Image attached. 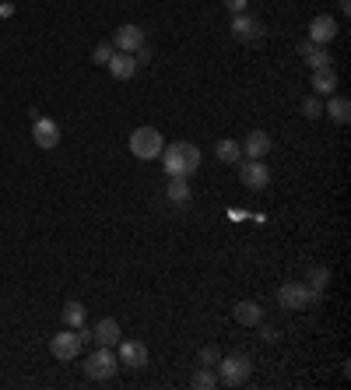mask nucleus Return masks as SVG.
I'll use <instances>...</instances> for the list:
<instances>
[{
    "label": "nucleus",
    "mask_w": 351,
    "mask_h": 390,
    "mask_svg": "<svg viewBox=\"0 0 351 390\" xmlns=\"http://www.w3.org/2000/svg\"><path fill=\"white\" fill-rule=\"evenodd\" d=\"M162 166L169 176H183L190 180L197 169H200V148L190 144V141H172L162 148Z\"/></svg>",
    "instance_id": "nucleus-1"
},
{
    "label": "nucleus",
    "mask_w": 351,
    "mask_h": 390,
    "mask_svg": "<svg viewBox=\"0 0 351 390\" xmlns=\"http://www.w3.org/2000/svg\"><path fill=\"white\" fill-rule=\"evenodd\" d=\"M162 134L155 130V127H137L134 134H130V152H134V159H141V162H151V159H158L162 155Z\"/></svg>",
    "instance_id": "nucleus-2"
},
{
    "label": "nucleus",
    "mask_w": 351,
    "mask_h": 390,
    "mask_svg": "<svg viewBox=\"0 0 351 390\" xmlns=\"http://www.w3.org/2000/svg\"><path fill=\"white\" fill-rule=\"evenodd\" d=\"M218 379L225 386H239L249 379V358L242 351H232V355H221L218 358Z\"/></svg>",
    "instance_id": "nucleus-3"
},
{
    "label": "nucleus",
    "mask_w": 351,
    "mask_h": 390,
    "mask_svg": "<svg viewBox=\"0 0 351 390\" xmlns=\"http://www.w3.org/2000/svg\"><path fill=\"white\" fill-rule=\"evenodd\" d=\"M116 369H120V358H116L109 348H102V344L85 358V376H88V379H113Z\"/></svg>",
    "instance_id": "nucleus-4"
},
{
    "label": "nucleus",
    "mask_w": 351,
    "mask_h": 390,
    "mask_svg": "<svg viewBox=\"0 0 351 390\" xmlns=\"http://www.w3.org/2000/svg\"><path fill=\"white\" fill-rule=\"evenodd\" d=\"M323 295L319 292H309L305 288V281H288V285H281V292H277V302L284 306V309H305V306H312V302H319Z\"/></svg>",
    "instance_id": "nucleus-5"
},
{
    "label": "nucleus",
    "mask_w": 351,
    "mask_h": 390,
    "mask_svg": "<svg viewBox=\"0 0 351 390\" xmlns=\"http://www.w3.org/2000/svg\"><path fill=\"white\" fill-rule=\"evenodd\" d=\"M239 183L246 190H263L270 183V169L263 166V159H249V162H239Z\"/></svg>",
    "instance_id": "nucleus-6"
},
{
    "label": "nucleus",
    "mask_w": 351,
    "mask_h": 390,
    "mask_svg": "<svg viewBox=\"0 0 351 390\" xmlns=\"http://www.w3.org/2000/svg\"><path fill=\"white\" fill-rule=\"evenodd\" d=\"M50 351H53V358H60V362H71V358H78V351H81V337H78V330H60V334H53L50 337Z\"/></svg>",
    "instance_id": "nucleus-7"
},
{
    "label": "nucleus",
    "mask_w": 351,
    "mask_h": 390,
    "mask_svg": "<svg viewBox=\"0 0 351 390\" xmlns=\"http://www.w3.org/2000/svg\"><path fill=\"white\" fill-rule=\"evenodd\" d=\"M113 46H116L120 53H137L141 46H148V39H144V29H141V25H120V29H116V39H113Z\"/></svg>",
    "instance_id": "nucleus-8"
},
{
    "label": "nucleus",
    "mask_w": 351,
    "mask_h": 390,
    "mask_svg": "<svg viewBox=\"0 0 351 390\" xmlns=\"http://www.w3.org/2000/svg\"><path fill=\"white\" fill-rule=\"evenodd\" d=\"M116 358H120V365H127V369H144V365H148V344H144V341H120Z\"/></svg>",
    "instance_id": "nucleus-9"
},
{
    "label": "nucleus",
    "mask_w": 351,
    "mask_h": 390,
    "mask_svg": "<svg viewBox=\"0 0 351 390\" xmlns=\"http://www.w3.org/2000/svg\"><path fill=\"white\" fill-rule=\"evenodd\" d=\"M232 39H239V43H256V39H263V25L242 11V15L232 18Z\"/></svg>",
    "instance_id": "nucleus-10"
},
{
    "label": "nucleus",
    "mask_w": 351,
    "mask_h": 390,
    "mask_svg": "<svg viewBox=\"0 0 351 390\" xmlns=\"http://www.w3.org/2000/svg\"><path fill=\"white\" fill-rule=\"evenodd\" d=\"M32 137L39 148H57L60 144V123L57 120H46V116H36V127H32Z\"/></svg>",
    "instance_id": "nucleus-11"
},
{
    "label": "nucleus",
    "mask_w": 351,
    "mask_h": 390,
    "mask_svg": "<svg viewBox=\"0 0 351 390\" xmlns=\"http://www.w3.org/2000/svg\"><path fill=\"white\" fill-rule=\"evenodd\" d=\"M333 36H337V22H333L330 15H316V18L309 22V43L326 46V43H333Z\"/></svg>",
    "instance_id": "nucleus-12"
},
{
    "label": "nucleus",
    "mask_w": 351,
    "mask_h": 390,
    "mask_svg": "<svg viewBox=\"0 0 351 390\" xmlns=\"http://www.w3.org/2000/svg\"><path fill=\"white\" fill-rule=\"evenodd\" d=\"M92 341H95V344H102V348L120 344V323H116L113 316H102V320L92 327Z\"/></svg>",
    "instance_id": "nucleus-13"
},
{
    "label": "nucleus",
    "mask_w": 351,
    "mask_h": 390,
    "mask_svg": "<svg viewBox=\"0 0 351 390\" xmlns=\"http://www.w3.org/2000/svg\"><path fill=\"white\" fill-rule=\"evenodd\" d=\"M298 57L312 67V71H319V67H330V50L326 46H319V43H298Z\"/></svg>",
    "instance_id": "nucleus-14"
},
{
    "label": "nucleus",
    "mask_w": 351,
    "mask_h": 390,
    "mask_svg": "<svg viewBox=\"0 0 351 390\" xmlns=\"http://www.w3.org/2000/svg\"><path fill=\"white\" fill-rule=\"evenodd\" d=\"M106 67H109V74H113L116 81H130V78L137 74V60H134V53H113Z\"/></svg>",
    "instance_id": "nucleus-15"
},
{
    "label": "nucleus",
    "mask_w": 351,
    "mask_h": 390,
    "mask_svg": "<svg viewBox=\"0 0 351 390\" xmlns=\"http://www.w3.org/2000/svg\"><path fill=\"white\" fill-rule=\"evenodd\" d=\"M239 144H242V152H246L249 159H263V155L274 148V141H270L267 130H253V134H246V141H239Z\"/></svg>",
    "instance_id": "nucleus-16"
},
{
    "label": "nucleus",
    "mask_w": 351,
    "mask_h": 390,
    "mask_svg": "<svg viewBox=\"0 0 351 390\" xmlns=\"http://www.w3.org/2000/svg\"><path fill=\"white\" fill-rule=\"evenodd\" d=\"M323 113H326L333 123H340V127H344V123L351 120V102H347L344 95H326V106H323Z\"/></svg>",
    "instance_id": "nucleus-17"
},
{
    "label": "nucleus",
    "mask_w": 351,
    "mask_h": 390,
    "mask_svg": "<svg viewBox=\"0 0 351 390\" xmlns=\"http://www.w3.org/2000/svg\"><path fill=\"white\" fill-rule=\"evenodd\" d=\"M312 92L316 95H333V88H337V71L333 67H319V71H312Z\"/></svg>",
    "instance_id": "nucleus-18"
},
{
    "label": "nucleus",
    "mask_w": 351,
    "mask_h": 390,
    "mask_svg": "<svg viewBox=\"0 0 351 390\" xmlns=\"http://www.w3.org/2000/svg\"><path fill=\"white\" fill-rule=\"evenodd\" d=\"M214 155H218L225 166H239V162H242V144L232 141V137H221V141L214 144Z\"/></svg>",
    "instance_id": "nucleus-19"
},
{
    "label": "nucleus",
    "mask_w": 351,
    "mask_h": 390,
    "mask_svg": "<svg viewBox=\"0 0 351 390\" xmlns=\"http://www.w3.org/2000/svg\"><path fill=\"white\" fill-rule=\"evenodd\" d=\"M235 320H239L242 327H256V323H263V309H260L256 302H239V306H235Z\"/></svg>",
    "instance_id": "nucleus-20"
},
{
    "label": "nucleus",
    "mask_w": 351,
    "mask_h": 390,
    "mask_svg": "<svg viewBox=\"0 0 351 390\" xmlns=\"http://www.w3.org/2000/svg\"><path fill=\"white\" fill-rule=\"evenodd\" d=\"M165 197H169L172 204H186V201H190V180H183V176H169V190H165Z\"/></svg>",
    "instance_id": "nucleus-21"
},
{
    "label": "nucleus",
    "mask_w": 351,
    "mask_h": 390,
    "mask_svg": "<svg viewBox=\"0 0 351 390\" xmlns=\"http://www.w3.org/2000/svg\"><path fill=\"white\" fill-rule=\"evenodd\" d=\"M326 285H330V267H312V271L305 274V288H309V292H319V295H323Z\"/></svg>",
    "instance_id": "nucleus-22"
},
{
    "label": "nucleus",
    "mask_w": 351,
    "mask_h": 390,
    "mask_svg": "<svg viewBox=\"0 0 351 390\" xmlns=\"http://www.w3.org/2000/svg\"><path fill=\"white\" fill-rule=\"evenodd\" d=\"M64 323H67L71 330L85 327V306H81V302H67V306H64Z\"/></svg>",
    "instance_id": "nucleus-23"
},
{
    "label": "nucleus",
    "mask_w": 351,
    "mask_h": 390,
    "mask_svg": "<svg viewBox=\"0 0 351 390\" xmlns=\"http://www.w3.org/2000/svg\"><path fill=\"white\" fill-rule=\"evenodd\" d=\"M197 390H211V386H218V376L211 372V365H204V369H197L193 372V379H190Z\"/></svg>",
    "instance_id": "nucleus-24"
},
{
    "label": "nucleus",
    "mask_w": 351,
    "mask_h": 390,
    "mask_svg": "<svg viewBox=\"0 0 351 390\" xmlns=\"http://www.w3.org/2000/svg\"><path fill=\"white\" fill-rule=\"evenodd\" d=\"M113 53H116V46H113V43H99V46L92 50V64H99V67H106Z\"/></svg>",
    "instance_id": "nucleus-25"
},
{
    "label": "nucleus",
    "mask_w": 351,
    "mask_h": 390,
    "mask_svg": "<svg viewBox=\"0 0 351 390\" xmlns=\"http://www.w3.org/2000/svg\"><path fill=\"white\" fill-rule=\"evenodd\" d=\"M302 116H305V120H316V116H323V102H319V95H309V99H302Z\"/></svg>",
    "instance_id": "nucleus-26"
},
{
    "label": "nucleus",
    "mask_w": 351,
    "mask_h": 390,
    "mask_svg": "<svg viewBox=\"0 0 351 390\" xmlns=\"http://www.w3.org/2000/svg\"><path fill=\"white\" fill-rule=\"evenodd\" d=\"M218 358H221L218 344H204L200 348V365H218Z\"/></svg>",
    "instance_id": "nucleus-27"
},
{
    "label": "nucleus",
    "mask_w": 351,
    "mask_h": 390,
    "mask_svg": "<svg viewBox=\"0 0 351 390\" xmlns=\"http://www.w3.org/2000/svg\"><path fill=\"white\" fill-rule=\"evenodd\" d=\"M221 4L232 11V15H242L246 11V4H249V0H221Z\"/></svg>",
    "instance_id": "nucleus-28"
},
{
    "label": "nucleus",
    "mask_w": 351,
    "mask_h": 390,
    "mask_svg": "<svg viewBox=\"0 0 351 390\" xmlns=\"http://www.w3.org/2000/svg\"><path fill=\"white\" fill-rule=\"evenodd\" d=\"M134 60H137V67H144V64H151V50H148V46H141V50L134 53Z\"/></svg>",
    "instance_id": "nucleus-29"
},
{
    "label": "nucleus",
    "mask_w": 351,
    "mask_h": 390,
    "mask_svg": "<svg viewBox=\"0 0 351 390\" xmlns=\"http://www.w3.org/2000/svg\"><path fill=\"white\" fill-rule=\"evenodd\" d=\"M256 327H260V337H263V341H277V337H281L274 327H263V323H256Z\"/></svg>",
    "instance_id": "nucleus-30"
},
{
    "label": "nucleus",
    "mask_w": 351,
    "mask_h": 390,
    "mask_svg": "<svg viewBox=\"0 0 351 390\" xmlns=\"http://www.w3.org/2000/svg\"><path fill=\"white\" fill-rule=\"evenodd\" d=\"M337 8H340V15H347L351 11V0H337Z\"/></svg>",
    "instance_id": "nucleus-31"
}]
</instances>
